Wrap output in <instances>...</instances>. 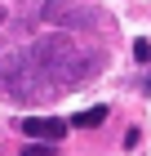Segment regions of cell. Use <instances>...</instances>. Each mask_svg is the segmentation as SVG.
<instances>
[{
  "label": "cell",
  "instance_id": "obj_2",
  "mask_svg": "<svg viewBox=\"0 0 151 156\" xmlns=\"http://www.w3.org/2000/svg\"><path fill=\"white\" fill-rule=\"evenodd\" d=\"M22 134L27 138H62L67 134V120H58V116H27Z\"/></svg>",
  "mask_w": 151,
  "mask_h": 156
},
{
  "label": "cell",
  "instance_id": "obj_1",
  "mask_svg": "<svg viewBox=\"0 0 151 156\" xmlns=\"http://www.w3.org/2000/svg\"><path fill=\"white\" fill-rule=\"evenodd\" d=\"M9 72L0 76V89H9L13 98H40V94H62L71 85H80L89 76L84 67V54L71 45L67 36L49 31L40 36L36 45H27L22 58H9L5 62Z\"/></svg>",
  "mask_w": 151,
  "mask_h": 156
},
{
  "label": "cell",
  "instance_id": "obj_5",
  "mask_svg": "<svg viewBox=\"0 0 151 156\" xmlns=\"http://www.w3.org/2000/svg\"><path fill=\"white\" fill-rule=\"evenodd\" d=\"M22 156H53V147L49 143H31V147H22Z\"/></svg>",
  "mask_w": 151,
  "mask_h": 156
},
{
  "label": "cell",
  "instance_id": "obj_4",
  "mask_svg": "<svg viewBox=\"0 0 151 156\" xmlns=\"http://www.w3.org/2000/svg\"><path fill=\"white\" fill-rule=\"evenodd\" d=\"M133 58H138V62L151 58V40H133Z\"/></svg>",
  "mask_w": 151,
  "mask_h": 156
},
{
  "label": "cell",
  "instance_id": "obj_3",
  "mask_svg": "<svg viewBox=\"0 0 151 156\" xmlns=\"http://www.w3.org/2000/svg\"><path fill=\"white\" fill-rule=\"evenodd\" d=\"M107 120V107H89V112H80V116L71 120V125H76V129H93V125H102Z\"/></svg>",
  "mask_w": 151,
  "mask_h": 156
}]
</instances>
